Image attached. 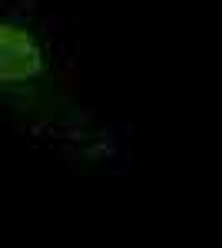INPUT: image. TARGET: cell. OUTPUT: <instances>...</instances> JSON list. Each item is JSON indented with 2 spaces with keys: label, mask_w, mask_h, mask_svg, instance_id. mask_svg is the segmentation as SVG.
Returning a JSON list of instances; mask_svg holds the SVG:
<instances>
[{
  "label": "cell",
  "mask_w": 222,
  "mask_h": 248,
  "mask_svg": "<svg viewBox=\"0 0 222 248\" xmlns=\"http://www.w3.org/2000/svg\"><path fill=\"white\" fill-rule=\"evenodd\" d=\"M0 106L60 136L93 133L90 116L60 83L50 40L23 14H0Z\"/></svg>",
  "instance_id": "obj_1"
}]
</instances>
